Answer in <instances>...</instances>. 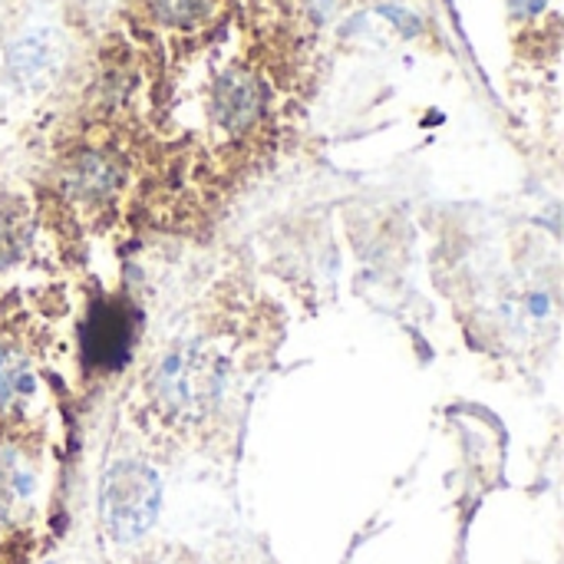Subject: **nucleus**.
<instances>
[{"label":"nucleus","mask_w":564,"mask_h":564,"mask_svg":"<svg viewBox=\"0 0 564 564\" xmlns=\"http://www.w3.org/2000/svg\"><path fill=\"white\" fill-rule=\"evenodd\" d=\"M228 360L215 344H185L162 357L145 387V410L172 433L205 423L225 393Z\"/></svg>","instance_id":"obj_1"},{"label":"nucleus","mask_w":564,"mask_h":564,"mask_svg":"<svg viewBox=\"0 0 564 564\" xmlns=\"http://www.w3.org/2000/svg\"><path fill=\"white\" fill-rule=\"evenodd\" d=\"M159 506H162V482L149 466L135 459H122L109 466L102 479L99 516H102L106 535L116 545L139 542L155 525Z\"/></svg>","instance_id":"obj_2"},{"label":"nucleus","mask_w":564,"mask_h":564,"mask_svg":"<svg viewBox=\"0 0 564 564\" xmlns=\"http://www.w3.org/2000/svg\"><path fill=\"white\" fill-rule=\"evenodd\" d=\"M40 397L33 344L17 330H0V423H26Z\"/></svg>","instance_id":"obj_3"},{"label":"nucleus","mask_w":564,"mask_h":564,"mask_svg":"<svg viewBox=\"0 0 564 564\" xmlns=\"http://www.w3.org/2000/svg\"><path fill=\"white\" fill-rule=\"evenodd\" d=\"M132 324L119 304H96L86 324V364L112 370L129 354Z\"/></svg>","instance_id":"obj_4"},{"label":"nucleus","mask_w":564,"mask_h":564,"mask_svg":"<svg viewBox=\"0 0 564 564\" xmlns=\"http://www.w3.org/2000/svg\"><path fill=\"white\" fill-rule=\"evenodd\" d=\"M215 112L218 122L231 132H241L254 122V116L261 112V86L248 76V73H225L218 89H215Z\"/></svg>","instance_id":"obj_5"},{"label":"nucleus","mask_w":564,"mask_h":564,"mask_svg":"<svg viewBox=\"0 0 564 564\" xmlns=\"http://www.w3.org/2000/svg\"><path fill=\"white\" fill-rule=\"evenodd\" d=\"M36 496V466L33 459L17 449H0V519H13L17 512L30 509Z\"/></svg>","instance_id":"obj_6"},{"label":"nucleus","mask_w":564,"mask_h":564,"mask_svg":"<svg viewBox=\"0 0 564 564\" xmlns=\"http://www.w3.org/2000/svg\"><path fill=\"white\" fill-rule=\"evenodd\" d=\"M215 0H149L152 13L169 26H195L212 13Z\"/></svg>","instance_id":"obj_7"},{"label":"nucleus","mask_w":564,"mask_h":564,"mask_svg":"<svg viewBox=\"0 0 564 564\" xmlns=\"http://www.w3.org/2000/svg\"><path fill=\"white\" fill-rule=\"evenodd\" d=\"M519 17H532V13H539L542 7H545V0H506Z\"/></svg>","instance_id":"obj_8"}]
</instances>
